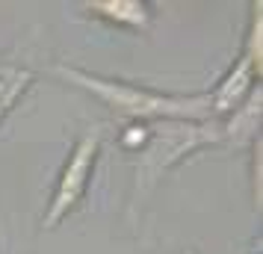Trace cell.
Wrapping results in <instances>:
<instances>
[{"mask_svg": "<svg viewBox=\"0 0 263 254\" xmlns=\"http://www.w3.org/2000/svg\"><path fill=\"white\" fill-rule=\"evenodd\" d=\"M57 80L80 89L86 95L101 101L116 119L127 124H154V121H210V101L207 92L198 95H175V92H160L151 86L119 80V77H104L92 74L86 68L57 62L48 68Z\"/></svg>", "mask_w": 263, "mask_h": 254, "instance_id": "6da1fadb", "label": "cell"}, {"mask_svg": "<svg viewBox=\"0 0 263 254\" xmlns=\"http://www.w3.org/2000/svg\"><path fill=\"white\" fill-rule=\"evenodd\" d=\"M260 119H263V92L260 86L239 104L231 115L219 119V133H222V148L234 151H249L254 142H260Z\"/></svg>", "mask_w": 263, "mask_h": 254, "instance_id": "5b68a950", "label": "cell"}, {"mask_svg": "<svg viewBox=\"0 0 263 254\" xmlns=\"http://www.w3.org/2000/svg\"><path fill=\"white\" fill-rule=\"evenodd\" d=\"M89 18L104 21L119 30H133V33H145L154 24V6L145 0H89L83 3Z\"/></svg>", "mask_w": 263, "mask_h": 254, "instance_id": "8992f818", "label": "cell"}, {"mask_svg": "<svg viewBox=\"0 0 263 254\" xmlns=\"http://www.w3.org/2000/svg\"><path fill=\"white\" fill-rule=\"evenodd\" d=\"M33 83H36V71L33 68H27L21 62L0 60V124L18 107V101L30 92Z\"/></svg>", "mask_w": 263, "mask_h": 254, "instance_id": "52a82bcc", "label": "cell"}, {"mask_svg": "<svg viewBox=\"0 0 263 254\" xmlns=\"http://www.w3.org/2000/svg\"><path fill=\"white\" fill-rule=\"evenodd\" d=\"M183 254H195V251H183Z\"/></svg>", "mask_w": 263, "mask_h": 254, "instance_id": "ba28073f", "label": "cell"}, {"mask_svg": "<svg viewBox=\"0 0 263 254\" xmlns=\"http://www.w3.org/2000/svg\"><path fill=\"white\" fill-rule=\"evenodd\" d=\"M204 148H222L219 121H154L148 124V136L139 151H133V195L130 213L145 204V198L163 183L168 171H175Z\"/></svg>", "mask_w": 263, "mask_h": 254, "instance_id": "7a4b0ae2", "label": "cell"}, {"mask_svg": "<svg viewBox=\"0 0 263 254\" xmlns=\"http://www.w3.org/2000/svg\"><path fill=\"white\" fill-rule=\"evenodd\" d=\"M260 71L263 65L246 56L242 50H239L234 62H231V68H228L222 77H219V83L207 92V101H210V112H213V119H225L231 115L239 104H246V97L260 86Z\"/></svg>", "mask_w": 263, "mask_h": 254, "instance_id": "277c9868", "label": "cell"}, {"mask_svg": "<svg viewBox=\"0 0 263 254\" xmlns=\"http://www.w3.org/2000/svg\"><path fill=\"white\" fill-rule=\"evenodd\" d=\"M104 136H107V127L92 124L74 139V145L68 148V157L62 163L60 174H57L48 207L42 213V230L60 228L62 222L83 204L89 183H92V174H95L98 157H101V148H104Z\"/></svg>", "mask_w": 263, "mask_h": 254, "instance_id": "3957f363", "label": "cell"}, {"mask_svg": "<svg viewBox=\"0 0 263 254\" xmlns=\"http://www.w3.org/2000/svg\"><path fill=\"white\" fill-rule=\"evenodd\" d=\"M257 254H260V251H257Z\"/></svg>", "mask_w": 263, "mask_h": 254, "instance_id": "9c48e42d", "label": "cell"}]
</instances>
